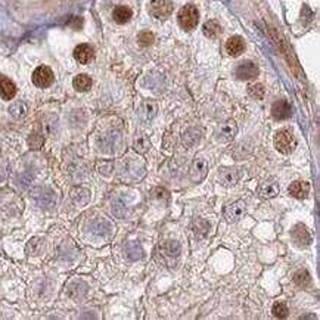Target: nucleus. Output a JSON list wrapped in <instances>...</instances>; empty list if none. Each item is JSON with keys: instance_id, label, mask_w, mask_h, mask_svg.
Returning <instances> with one entry per match:
<instances>
[{"instance_id": "1", "label": "nucleus", "mask_w": 320, "mask_h": 320, "mask_svg": "<svg viewBox=\"0 0 320 320\" xmlns=\"http://www.w3.org/2000/svg\"><path fill=\"white\" fill-rule=\"evenodd\" d=\"M177 21H179V25L186 30V31H190L193 30L198 22H199V12L198 9L193 6V5H186L183 6L180 11H179V15H177Z\"/></svg>"}, {"instance_id": "2", "label": "nucleus", "mask_w": 320, "mask_h": 320, "mask_svg": "<svg viewBox=\"0 0 320 320\" xmlns=\"http://www.w3.org/2000/svg\"><path fill=\"white\" fill-rule=\"evenodd\" d=\"M275 146L281 153H285V155L291 153L297 146V140H295L294 133L291 130L278 132L276 136H275Z\"/></svg>"}, {"instance_id": "3", "label": "nucleus", "mask_w": 320, "mask_h": 320, "mask_svg": "<svg viewBox=\"0 0 320 320\" xmlns=\"http://www.w3.org/2000/svg\"><path fill=\"white\" fill-rule=\"evenodd\" d=\"M149 12L156 19H167L173 12L171 0H151Z\"/></svg>"}, {"instance_id": "4", "label": "nucleus", "mask_w": 320, "mask_h": 320, "mask_svg": "<svg viewBox=\"0 0 320 320\" xmlns=\"http://www.w3.org/2000/svg\"><path fill=\"white\" fill-rule=\"evenodd\" d=\"M31 78H33V83H34L37 87H40V89L49 87V86L53 83V80H55V77H53V71H52L49 67H46V65L37 67V68L34 70Z\"/></svg>"}, {"instance_id": "5", "label": "nucleus", "mask_w": 320, "mask_h": 320, "mask_svg": "<svg viewBox=\"0 0 320 320\" xmlns=\"http://www.w3.org/2000/svg\"><path fill=\"white\" fill-rule=\"evenodd\" d=\"M246 214V204L244 201H235L225 208V219L229 223L239 222Z\"/></svg>"}, {"instance_id": "6", "label": "nucleus", "mask_w": 320, "mask_h": 320, "mask_svg": "<svg viewBox=\"0 0 320 320\" xmlns=\"http://www.w3.org/2000/svg\"><path fill=\"white\" fill-rule=\"evenodd\" d=\"M291 238L294 241V244L300 248H305L313 242L311 233L310 230L304 226V225H297L294 226V229L291 230Z\"/></svg>"}, {"instance_id": "7", "label": "nucleus", "mask_w": 320, "mask_h": 320, "mask_svg": "<svg viewBox=\"0 0 320 320\" xmlns=\"http://www.w3.org/2000/svg\"><path fill=\"white\" fill-rule=\"evenodd\" d=\"M242 177V171L236 167H223L219 173V180L225 186H235Z\"/></svg>"}, {"instance_id": "8", "label": "nucleus", "mask_w": 320, "mask_h": 320, "mask_svg": "<svg viewBox=\"0 0 320 320\" xmlns=\"http://www.w3.org/2000/svg\"><path fill=\"white\" fill-rule=\"evenodd\" d=\"M258 196L261 199H272L275 196L279 195V183L273 179L270 180H264L260 186H258V190H257Z\"/></svg>"}, {"instance_id": "9", "label": "nucleus", "mask_w": 320, "mask_h": 320, "mask_svg": "<svg viewBox=\"0 0 320 320\" xmlns=\"http://www.w3.org/2000/svg\"><path fill=\"white\" fill-rule=\"evenodd\" d=\"M235 73H236V77L239 80H252L258 75L260 71H258V67L254 62L245 61V62H242L236 67Z\"/></svg>"}, {"instance_id": "10", "label": "nucleus", "mask_w": 320, "mask_h": 320, "mask_svg": "<svg viewBox=\"0 0 320 320\" xmlns=\"http://www.w3.org/2000/svg\"><path fill=\"white\" fill-rule=\"evenodd\" d=\"M207 173H208L207 161H205V159H202V158H196L195 161H193V164H192V167H190V179L195 183H199V182H202L205 179Z\"/></svg>"}, {"instance_id": "11", "label": "nucleus", "mask_w": 320, "mask_h": 320, "mask_svg": "<svg viewBox=\"0 0 320 320\" xmlns=\"http://www.w3.org/2000/svg\"><path fill=\"white\" fill-rule=\"evenodd\" d=\"M238 133V126L233 120H227L222 124L220 130L217 132V139L220 142H230Z\"/></svg>"}, {"instance_id": "12", "label": "nucleus", "mask_w": 320, "mask_h": 320, "mask_svg": "<svg viewBox=\"0 0 320 320\" xmlns=\"http://www.w3.org/2000/svg\"><path fill=\"white\" fill-rule=\"evenodd\" d=\"M74 58L80 64H89L94 58V50L90 44H86V43L78 44L74 50Z\"/></svg>"}, {"instance_id": "13", "label": "nucleus", "mask_w": 320, "mask_h": 320, "mask_svg": "<svg viewBox=\"0 0 320 320\" xmlns=\"http://www.w3.org/2000/svg\"><path fill=\"white\" fill-rule=\"evenodd\" d=\"M272 115L276 120H286L291 115V106L286 100H278L272 105Z\"/></svg>"}, {"instance_id": "14", "label": "nucleus", "mask_w": 320, "mask_h": 320, "mask_svg": "<svg viewBox=\"0 0 320 320\" xmlns=\"http://www.w3.org/2000/svg\"><path fill=\"white\" fill-rule=\"evenodd\" d=\"M226 50L230 56H239L245 50V41L239 36H233L226 41Z\"/></svg>"}, {"instance_id": "15", "label": "nucleus", "mask_w": 320, "mask_h": 320, "mask_svg": "<svg viewBox=\"0 0 320 320\" xmlns=\"http://www.w3.org/2000/svg\"><path fill=\"white\" fill-rule=\"evenodd\" d=\"M15 94H17V86L14 84V81H11L6 77H0V97L5 100H11L14 99Z\"/></svg>"}, {"instance_id": "16", "label": "nucleus", "mask_w": 320, "mask_h": 320, "mask_svg": "<svg viewBox=\"0 0 320 320\" xmlns=\"http://www.w3.org/2000/svg\"><path fill=\"white\" fill-rule=\"evenodd\" d=\"M310 193V185L305 182H294L289 186V195H292L297 199H304Z\"/></svg>"}, {"instance_id": "17", "label": "nucleus", "mask_w": 320, "mask_h": 320, "mask_svg": "<svg viewBox=\"0 0 320 320\" xmlns=\"http://www.w3.org/2000/svg\"><path fill=\"white\" fill-rule=\"evenodd\" d=\"M113 17H114V21L118 22V24H126L132 19L133 17V12L130 8L127 6H117L113 12Z\"/></svg>"}, {"instance_id": "18", "label": "nucleus", "mask_w": 320, "mask_h": 320, "mask_svg": "<svg viewBox=\"0 0 320 320\" xmlns=\"http://www.w3.org/2000/svg\"><path fill=\"white\" fill-rule=\"evenodd\" d=\"M202 31H204V34H205L207 37L216 38V37L222 33V27H220V24H219L216 19H209V21H207V22L204 24Z\"/></svg>"}, {"instance_id": "19", "label": "nucleus", "mask_w": 320, "mask_h": 320, "mask_svg": "<svg viewBox=\"0 0 320 320\" xmlns=\"http://www.w3.org/2000/svg\"><path fill=\"white\" fill-rule=\"evenodd\" d=\"M73 86L78 92H87L92 87V78L86 74H80L73 80Z\"/></svg>"}, {"instance_id": "20", "label": "nucleus", "mask_w": 320, "mask_h": 320, "mask_svg": "<svg viewBox=\"0 0 320 320\" xmlns=\"http://www.w3.org/2000/svg\"><path fill=\"white\" fill-rule=\"evenodd\" d=\"M294 282H295L298 286L305 288V286L310 285V282H311V276H310V273H308L307 270H298V272L294 275Z\"/></svg>"}, {"instance_id": "21", "label": "nucleus", "mask_w": 320, "mask_h": 320, "mask_svg": "<svg viewBox=\"0 0 320 320\" xmlns=\"http://www.w3.org/2000/svg\"><path fill=\"white\" fill-rule=\"evenodd\" d=\"M9 113L14 118H22L27 114V105L24 102H17L9 108Z\"/></svg>"}, {"instance_id": "22", "label": "nucleus", "mask_w": 320, "mask_h": 320, "mask_svg": "<svg viewBox=\"0 0 320 320\" xmlns=\"http://www.w3.org/2000/svg\"><path fill=\"white\" fill-rule=\"evenodd\" d=\"M248 93H249L251 97H254L257 100H261L264 97V94H265V89H264L263 84L255 83V84H249L248 86Z\"/></svg>"}, {"instance_id": "23", "label": "nucleus", "mask_w": 320, "mask_h": 320, "mask_svg": "<svg viewBox=\"0 0 320 320\" xmlns=\"http://www.w3.org/2000/svg\"><path fill=\"white\" fill-rule=\"evenodd\" d=\"M272 313L278 319H285L288 316L289 310H288V305L285 302H275L272 307Z\"/></svg>"}, {"instance_id": "24", "label": "nucleus", "mask_w": 320, "mask_h": 320, "mask_svg": "<svg viewBox=\"0 0 320 320\" xmlns=\"http://www.w3.org/2000/svg\"><path fill=\"white\" fill-rule=\"evenodd\" d=\"M137 41H139L140 46L146 47V46H151V44L155 41V36H153V33H151V31H142V33L139 34V37H137Z\"/></svg>"}]
</instances>
